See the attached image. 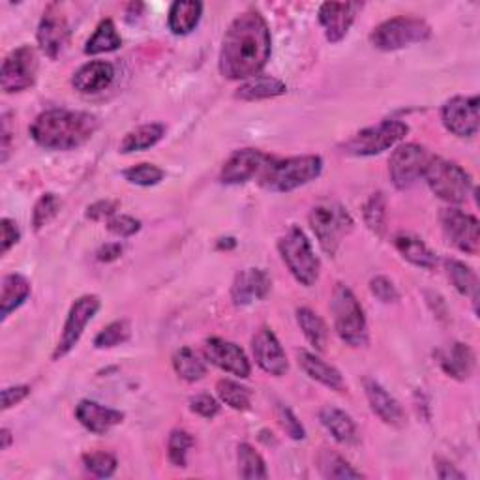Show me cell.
I'll use <instances>...</instances> for the list:
<instances>
[{
	"label": "cell",
	"mask_w": 480,
	"mask_h": 480,
	"mask_svg": "<svg viewBox=\"0 0 480 480\" xmlns=\"http://www.w3.org/2000/svg\"><path fill=\"white\" fill-rule=\"evenodd\" d=\"M270 50L268 23L258 10H248L235 17L223 34L218 60L220 74L230 81H248L261 76L270 59Z\"/></svg>",
	"instance_id": "6da1fadb"
},
{
	"label": "cell",
	"mask_w": 480,
	"mask_h": 480,
	"mask_svg": "<svg viewBox=\"0 0 480 480\" xmlns=\"http://www.w3.org/2000/svg\"><path fill=\"white\" fill-rule=\"evenodd\" d=\"M100 122L85 111L50 109L34 119L31 135L36 145L50 150H74L93 140Z\"/></svg>",
	"instance_id": "7a4b0ae2"
},
{
	"label": "cell",
	"mask_w": 480,
	"mask_h": 480,
	"mask_svg": "<svg viewBox=\"0 0 480 480\" xmlns=\"http://www.w3.org/2000/svg\"><path fill=\"white\" fill-rule=\"evenodd\" d=\"M323 171L322 156H293L284 159H268L259 173V185L276 194H287L315 180Z\"/></svg>",
	"instance_id": "3957f363"
},
{
	"label": "cell",
	"mask_w": 480,
	"mask_h": 480,
	"mask_svg": "<svg viewBox=\"0 0 480 480\" xmlns=\"http://www.w3.org/2000/svg\"><path fill=\"white\" fill-rule=\"evenodd\" d=\"M331 312L336 334L344 344L349 348H364L368 344V323H366L364 310L357 301L355 293L346 284H336L332 291Z\"/></svg>",
	"instance_id": "277c9868"
},
{
	"label": "cell",
	"mask_w": 480,
	"mask_h": 480,
	"mask_svg": "<svg viewBox=\"0 0 480 480\" xmlns=\"http://www.w3.org/2000/svg\"><path fill=\"white\" fill-rule=\"evenodd\" d=\"M280 256L289 268L291 276L304 287H312L319 278V259L301 227H289L278 242Z\"/></svg>",
	"instance_id": "5b68a950"
},
{
	"label": "cell",
	"mask_w": 480,
	"mask_h": 480,
	"mask_svg": "<svg viewBox=\"0 0 480 480\" xmlns=\"http://www.w3.org/2000/svg\"><path fill=\"white\" fill-rule=\"evenodd\" d=\"M424 178L433 194L452 204L466 203L475 190L473 178L464 168L436 156L430 162Z\"/></svg>",
	"instance_id": "8992f818"
},
{
	"label": "cell",
	"mask_w": 480,
	"mask_h": 480,
	"mask_svg": "<svg viewBox=\"0 0 480 480\" xmlns=\"http://www.w3.org/2000/svg\"><path fill=\"white\" fill-rule=\"evenodd\" d=\"M431 36V27L421 17L398 15L383 21L370 34V41L379 51H398L413 43L426 41Z\"/></svg>",
	"instance_id": "52a82bcc"
},
{
	"label": "cell",
	"mask_w": 480,
	"mask_h": 480,
	"mask_svg": "<svg viewBox=\"0 0 480 480\" xmlns=\"http://www.w3.org/2000/svg\"><path fill=\"white\" fill-rule=\"evenodd\" d=\"M310 227L322 246V249L329 256H334L338 246L348 233L353 230V218L348 209L338 203H322L310 213Z\"/></svg>",
	"instance_id": "ba28073f"
},
{
	"label": "cell",
	"mask_w": 480,
	"mask_h": 480,
	"mask_svg": "<svg viewBox=\"0 0 480 480\" xmlns=\"http://www.w3.org/2000/svg\"><path fill=\"white\" fill-rule=\"evenodd\" d=\"M407 131L409 126L402 121H381L376 126L357 131L340 149L349 156H376L398 145Z\"/></svg>",
	"instance_id": "9c48e42d"
},
{
	"label": "cell",
	"mask_w": 480,
	"mask_h": 480,
	"mask_svg": "<svg viewBox=\"0 0 480 480\" xmlns=\"http://www.w3.org/2000/svg\"><path fill=\"white\" fill-rule=\"evenodd\" d=\"M431 159L433 154H430L428 149L417 143L398 147L393 152L391 159H388V175H391L393 185L398 190L411 188L419 178L424 177Z\"/></svg>",
	"instance_id": "30bf717a"
},
{
	"label": "cell",
	"mask_w": 480,
	"mask_h": 480,
	"mask_svg": "<svg viewBox=\"0 0 480 480\" xmlns=\"http://www.w3.org/2000/svg\"><path fill=\"white\" fill-rule=\"evenodd\" d=\"M100 306H102V301H100V296H96V294H83L72 304L70 312H68L59 344L53 351V360L66 357L79 344V340H81L86 325L93 322L95 315L100 310Z\"/></svg>",
	"instance_id": "8fae6325"
},
{
	"label": "cell",
	"mask_w": 480,
	"mask_h": 480,
	"mask_svg": "<svg viewBox=\"0 0 480 480\" xmlns=\"http://www.w3.org/2000/svg\"><path fill=\"white\" fill-rule=\"evenodd\" d=\"M38 74V57L31 45H21L14 50L3 62L0 86L6 95L23 93L34 85Z\"/></svg>",
	"instance_id": "7c38bea8"
},
{
	"label": "cell",
	"mask_w": 480,
	"mask_h": 480,
	"mask_svg": "<svg viewBox=\"0 0 480 480\" xmlns=\"http://www.w3.org/2000/svg\"><path fill=\"white\" fill-rule=\"evenodd\" d=\"M447 240L467 256H476L480 248L478 220L460 209H443L439 214Z\"/></svg>",
	"instance_id": "4fadbf2b"
},
{
	"label": "cell",
	"mask_w": 480,
	"mask_h": 480,
	"mask_svg": "<svg viewBox=\"0 0 480 480\" xmlns=\"http://www.w3.org/2000/svg\"><path fill=\"white\" fill-rule=\"evenodd\" d=\"M445 128L456 137H475L478 131V96H454L443 109Z\"/></svg>",
	"instance_id": "5bb4252c"
},
{
	"label": "cell",
	"mask_w": 480,
	"mask_h": 480,
	"mask_svg": "<svg viewBox=\"0 0 480 480\" xmlns=\"http://www.w3.org/2000/svg\"><path fill=\"white\" fill-rule=\"evenodd\" d=\"M251 353L258 362L259 368L274 377H282L289 370V362L285 351L268 327H261L254 338H251Z\"/></svg>",
	"instance_id": "9a60e30c"
},
{
	"label": "cell",
	"mask_w": 480,
	"mask_h": 480,
	"mask_svg": "<svg viewBox=\"0 0 480 480\" xmlns=\"http://www.w3.org/2000/svg\"><path fill=\"white\" fill-rule=\"evenodd\" d=\"M203 355L211 364H214L216 368L240 379H246L251 372L246 353L237 344H233V341H227L223 338H209L204 341Z\"/></svg>",
	"instance_id": "2e32d148"
},
{
	"label": "cell",
	"mask_w": 480,
	"mask_h": 480,
	"mask_svg": "<svg viewBox=\"0 0 480 480\" xmlns=\"http://www.w3.org/2000/svg\"><path fill=\"white\" fill-rule=\"evenodd\" d=\"M268 156L258 149L235 150L222 168L220 180L223 185H244V182L258 177L268 164Z\"/></svg>",
	"instance_id": "e0dca14e"
},
{
	"label": "cell",
	"mask_w": 480,
	"mask_h": 480,
	"mask_svg": "<svg viewBox=\"0 0 480 480\" xmlns=\"http://www.w3.org/2000/svg\"><path fill=\"white\" fill-rule=\"evenodd\" d=\"M68 34H70V27H68L66 15L62 14L60 6L55 3L50 5L43 12V17L36 32L40 50L55 60L66 45Z\"/></svg>",
	"instance_id": "ac0fdd59"
},
{
	"label": "cell",
	"mask_w": 480,
	"mask_h": 480,
	"mask_svg": "<svg viewBox=\"0 0 480 480\" xmlns=\"http://www.w3.org/2000/svg\"><path fill=\"white\" fill-rule=\"evenodd\" d=\"M360 10L362 5L358 3H323L319 6L317 17L325 31V38L331 43H340L348 36Z\"/></svg>",
	"instance_id": "d6986e66"
},
{
	"label": "cell",
	"mask_w": 480,
	"mask_h": 480,
	"mask_svg": "<svg viewBox=\"0 0 480 480\" xmlns=\"http://www.w3.org/2000/svg\"><path fill=\"white\" fill-rule=\"evenodd\" d=\"M272 280L263 268H246L237 274L231 287V299L235 306H249L263 301L270 293Z\"/></svg>",
	"instance_id": "ffe728a7"
},
{
	"label": "cell",
	"mask_w": 480,
	"mask_h": 480,
	"mask_svg": "<svg viewBox=\"0 0 480 480\" xmlns=\"http://www.w3.org/2000/svg\"><path fill=\"white\" fill-rule=\"evenodd\" d=\"M76 419L88 431L96 433V436H104V433L124 421V413L93 400H81L76 407Z\"/></svg>",
	"instance_id": "44dd1931"
},
{
	"label": "cell",
	"mask_w": 480,
	"mask_h": 480,
	"mask_svg": "<svg viewBox=\"0 0 480 480\" xmlns=\"http://www.w3.org/2000/svg\"><path fill=\"white\" fill-rule=\"evenodd\" d=\"M364 393L372 411L385 424L393 428H402L405 424V413L402 405L376 379H364Z\"/></svg>",
	"instance_id": "7402d4cb"
},
{
	"label": "cell",
	"mask_w": 480,
	"mask_h": 480,
	"mask_svg": "<svg viewBox=\"0 0 480 480\" xmlns=\"http://www.w3.org/2000/svg\"><path fill=\"white\" fill-rule=\"evenodd\" d=\"M115 79V66L107 60H90L83 64L72 77V85L81 95H96Z\"/></svg>",
	"instance_id": "603a6c76"
},
{
	"label": "cell",
	"mask_w": 480,
	"mask_h": 480,
	"mask_svg": "<svg viewBox=\"0 0 480 480\" xmlns=\"http://www.w3.org/2000/svg\"><path fill=\"white\" fill-rule=\"evenodd\" d=\"M296 358H299L301 370L310 379L322 383L323 386H327V388H331V391H336V393L348 391V385H346L344 377H341V374L334 368V366L327 364L325 360H322L317 355H313L306 349H301L299 353H296Z\"/></svg>",
	"instance_id": "cb8c5ba5"
},
{
	"label": "cell",
	"mask_w": 480,
	"mask_h": 480,
	"mask_svg": "<svg viewBox=\"0 0 480 480\" xmlns=\"http://www.w3.org/2000/svg\"><path fill=\"white\" fill-rule=\"evenodd\" d=\"M394 248L398 249V254L411 265H415L419 268L431 270L438 265V254L417 235L413 233H398L394 237Z\"/></svg>",
	"instance_id": "d4e9b609"
},
{
	"label": "cell",
	"mask_w": 480,
	"mask_h": 480,
	"mask_svg": "<svg viewBox=\"0 0 480 480\" xmlns=\"http://www.w3.org/2000/svg\"><path fill=\"white\" fill-rule=\"evenodd\" d=\"M319 421L325 430L334 438V441L341 445H355L358 441V430L351 415L332 405H325L319 411Z\"/></svg>",
	"instance_id": "484cf974"
},
{
	"label": "cell",
	"mask_w": 480,
	"mask_h": 480,
	"mask_svg": "<svg viewBox=\"0 0 480 480\" xmlns=\"http://www.w3.org/2000/svg\"><path fill=\"white\" fill-rule=\"evenodd\" d=\"M439 364H441V368L447 376L458 379V381H466L475 372L476 357L467 344H460V341H456V344H452L447 351L441 353Z\"/></svg>",
	"instance_id": "4316f807"
},
{
	"label": "cell",
	"mask_w": 480,
	"mask_h": 480,
	"mask_svg": "<svg viewBox=\"0 0 480 480\" xmlns=\"http://www.w3.org/2000/svg\"><path fill=\"white\" fill-rule=\"evenodd\" d=\"M203 5L197 0H177L168 14V27L175 36H188L199 25Z\"/></svg>",
	"instance_id": "83f0119b"
},
{
	"label": "cell",
	"mask_w": 480,
	"mask_h": 480,
	"mask_svg": "<svg viewBox=\"0 0 480 480\" xmlns=\"http://www.w3.org/2000/svg\"><path fill=\"white\" fill-rule=\"evenodd\" d=\"M287 93V86L284 81L272 77V76H256L248 81H244L235 93L237 100L242 102H258V100H268L276 98Z\"/></svg>",
	"instance_id": "f1b7e54d"
},
{
	"label": "cell",
	"mask_w": 480,
	"mask_h": 480,
	"mask_svg": "<svg viewBox=\"0 0 480 480\" xmlns=\"http://www.w3.org/2000/svg\"><path fill=\"white\" fill-rule=\"evenodd\" d=\"M31 296V282L21 274H8L3 280V293H0V317L3 322L10 317L19 306L25 304Z\"/></svg>",
	"instance_id": "f546056e"
},
{
	"label": "cell",
	"mask_w": 480,
	"mask_h": 480,
	"mask_svg": "<svg viewBox=\"0 0 480 480\" xmlns=\"http://www.w3.org/2000/svg\"><path fill=\"white\" fill-rule=\"evenodd\" d=\"M166 135V126L159 122H150V124H141L135 130L128 131L124 135V140L121 141V152L122 154H131V152H141L156 147L159 141L164 140Z\"/></svg>",
	"instance_id": "4dcf8cb0"
},
{
	"label": "cell",
	"mask_w": 480,
	"mask_h": 480,
	"mask_svg": "<svg viewBox=\"0 0 480 480\" xmlns=\"http://www.w3.org/2000/svg\"><path fill=\"white\" fill-rule=\"evenodd\" d=\"M296 323H299L303 334L317 351L323 353L327 349L329 329L323 319L319 317V313L310 308H299L296 310Z\"/></svg>",
	"instance_id": "1f68e13d"
},
{
	"label": "cell",
	"mask_w": 480,
	"mask_h": 480,
	"mask_svg": "<svg viewBox=\"0 0 480 480\" xmlns=\"http://www.w3.org/2000/svg\"><path fill=\"white\" fill-rule=\"evenodd\" d=\"M445 268H447V274H448L452 285L456 287V291H458L464 296H469V299L475 304V310H476L478 278H476L475 270L471 267H467L466 263L458 261V259H447L445 261Z\"/></svg>",
	"instance_id": "d6a6232c"
},
{
	"label": "cell",
	"mask_w": 480,
	"mask_h": 480,
	"mask_svg": "<svg viewBox=\"0 0 480 480\" xmlns=\"http://www.w3.org/2000/svg\"><path fill=\"white\" fill-rule=\"evenodd\" d=\"M121 45H122V38L117 32L115 23H113L111 19H104L96 27L95 34L86 40L85 55L111 53V51L121 50Z\"/></svg>",
	"instance_id": "836d02e7"
},
{
	"label": "cell",
	"mask_w": 480,
	"mask_h": 480,
	"mask_svg": "<svg viewBox=\"0 0 480 480\" xmlns=\"http://www.w3.org/2000/svg\"><path fill=\"white\" fill-rule=\"evenodd\" d=\"M317 466L319 471L325 478H334V480H348V478H360L362 473L357 471L341 454L323 448L317 456Z\"/></svg>",
	"instance_id": "e575fe53"
},
{
	"label": "cell",
	"mask_w": 480,
	"mask_h": 480,
	"mask_svg": "<svg viewBox=\"0 0 480 480\" xmlns=\"http://www.w3.org/2000/svg\"><path fill=\"white\" fill-rule=\"evenodd\" d=\"M173 368L180 379L188 383L201 381L207 376V366H204V362L190 348H180L173 355Z\"/></svg>",
	"instance_id": "d590c367"
},
{
	"label": "cell",
	"mask_w": 480,
	"mask_h": 480,
	"mask_svg": "<svg viewBox=\"0 0 480 480\" xmlns=\"http://www.w3.org/2000/svg\"><path fill=\"white\" fill-rule=\"evenodd\" d=\"M237 460H239V475L240 478L246 480H258V478H267V464L263 460V456L248 443L239 445L237 452Z\"/></svg>",
	"instance_id": "8d00e7d4"
},
{
	"label": "cell",
	"mask_w": 480,
	"mask_h": 480,
	"mask_svg": "<svg viewBox=\"0 0 480 480\" xmlns=\"http://www.w3.org/2000/svg\"><path fill=\"white\" fill-rule=\"evenodd\" d=\"M218 398L235 411H248L251 407V391L231 379H220L216 385Z\"/></svg>",
	"instance_id": "74e56055"
},
{
	"label": "cell",
	"mask_w": 480,
	"mask_h": 480,
	"mask_svg": "<svg viewBox=\"0 0 480 480\" xmlns=\"http://www.w3.org/2000/svg\"><path fill=\"white\" fill-rule=\"evenodd\" d=\"M364 223L368 225V230L376 235L385 233V220H386V199L381 192L372 194V197L366 201L364 209H362Z\"/></svg>",
	"instance_id": "f35d334b"
},
{
	"label": "cell",
	"mask_w": 480,
	"mask_h": 480,
	"mask_svg": "<svg viewBox=\"0 0 480 480\" xmlns=\"http://www.w3.org/2000/svg\"><path fill=\"white\" fill-rule=\"evenodd\" d=\"M194 447V438L185 430H173L168 441V456L175 467H186L188 452Z\"/></svg>",
	"instance_id": "ab89813d"
},
{
	"label": "cell",
	"mask_w": 480,
	"mask_h": 480,
	"mask_svg": "<svg viewBox=\"0 0 480 480\" xmlns=\"http://www.w3.org/2000/svg\"><path fill=\"white\" fill-rule=\"evenodd\" d=\"M128 340H130V323L126 319H121V322H113L104 331H100V334L95 338V348L111 349L121 344H126Z\"/></svg>",
	"instance_id": "60d3db41"
},
{
	"label": "cell",
	"mask_w": 480,
	"mask_h": 480,
	"mask_svg": "<svg viewBox=\"0 0 480 480\" xmlns=\"http://www.w3.org/2000/svg\"><path fill=\"white\" fill-rule=\"evenodd\" d=\"M122 175L130 182V185L149 188V186L159 185V182L164 180L166 173H164V169H159L154 164H137V166L126 169Z\"/></svg>",
	"instance_id": "b9f144b4"
},
{
	"label": "cell",
	"mask_w": 480,
	"mask_h": 480,
	"mask_svg": "<svg viewBox=\"0 0 480 480\" xmlns=\"http://www.w3.org/2000/svg\"><path fill=\"white\" fill-rule=\"evenodd\" d=\"M60 211V199L55 194H43L36 204H34V211H32V227L34 231L43 230L45 225H48Z\"/></svg>",
	"instance_id": "7bdbcfd3"
},
{
	"label": "cell",
	"mask_w": 480,
	"mask_h": 480,
	"mask_svg": "<svg viewBox=\"0 0 480 480\" xmlns=\"http://www.w3.org/2000/svg\"><path fill=\"white\" fill-rule=\"evenodd\" d=\"M83 466L88 473L98 478H109L117 471V458L109 452H88L83 454Z\"/></svg>",
	"instance_id": "ee69618b"
},
{
	"label": "cell",
	"mask_w": 480,
	"mask_h": 480,
	"mask_svg": "<svg viewBox=\"0 0 480 480\" xmlns=\"http://www.w3.org/2000/svg\"><path fill=\"white\" fill-rule=\"evenodd\" d=\"M276 419L280 422V426L284 428V431L287 433V436L294 441H303L306 438V430L304 426L301 424V421L296 419V415L293 413V411L287 407V405H282L278 403L276 407Z\"/></svg>",
	"instance_id": "f6af8a7d"
},
{
	"label": "cell",
	"mask_w": 480,
	"mask_h": 480,
	"mask_svg": "<svg viewBox=\"0 0 480 480\" xmlns=\"http://www.w3.org/2000/svg\"><path fill=\"white\" fill-rule=\"evenodd\" d=\"M107 230H109V233L117 235L121 239H128V237H133L135 233L141 231V222L131 218V216L115 214L107 220Z\"/></svg>",
	"instance_id": "bcb514c9"
},
{
	"label": "cell",
	"mask_w": 480,
	"mask_h": 480,
	"mask_svg": "<svg viewBox=\"0 0 480 480\" xmlns=\"http://www.w3.org/2000/svg\"><path fill=\"white\" fill-rule=\"evenodd\" d=\"M370 291L376 296L377 301L385 303V304H391L396 303L400 299V293L396 289V285L393 284V280H388L386 276H376L370 280Z\"/></svg>",
	"instance_id": "7dc6e473"
},
{
	"label": "cell",
	"mask_w": 480,
	"mask_h": 480,
	"mask_svg": "<svg viewBox=\"0 0 480 480\" xmlns=\"http://www.w3.org/2000/svg\"><path fill=\"white\" fill-rule=\"evenodd\" d=\"M190 409L203 419H214L220 413V403L211 394H195L190 398Z\"/></svg>",
	"instance_id": "c3c4849f"
},
{
	"label": "cell",
	"mask_w": 480,
	"mask_h": 480,
	"mask_svg": "<svg viewBox=\"0 0 480 480\" xmlns=\"http://www.w3.org/2000/svg\"><path fill=\"white\" fill-rule=\"evenodd\" d=\"M117 209H119V203L117 201H96L90 204V207L86 209L85 216L88 220H93V222H104V220H109L117 214Z\"/></svg>",
	"instance_id": "681fc988"
},
{
	"label": "cell",
	"mask_w": 480,
	"mask_h": 480,
	"mask_svg": "<svg viewBox=\"0 0 480 480\" xmlns=\"http://www.w3.org/2000/svg\"><path fill=\"white\" fill-rule=\"evenodd\" d=\"M31 394V386L29 385H17V386H8L3 391V409L8 411L14 405L21 403L27 396Z\"/></svg>",
	"instance_id": "f907efd6"
},
{
	"label": "cell",
	"mask_w": 480,
	"mask_h": 480,
	"mask_svg": "<svg viewBox=\"0 0 480 480\" xmlns=\"http://www.w3.org/2000/svg\"><path fill=\"white\" fill-rule=\"evenodd\" d=\"M0 227H3V254H8V251L19 242L21 231L17 227V222H14L10 218H3V222H0Z\"/></svg>",
	"instance_id": "816d5d0a"
},
{
	"label": "cell",
	"mask_w": 480,
	"mask_h": 480,
	"mask_svg": "<svg viewBox=\"0 0 480 480\" xmlns=\"http://www.w3.org/2000/svg\"><path fill=\"white\" fill-rule=\"evenodd\" d=\"M122 244L121 242H107L104 244L98 251H96V259L100 263H111V261H117L122 256Z\"/></svg>",
	"instance_id": "f5cc1de1"
},
{
	"label": "cell",
	"mask_w": 480,
	"mask_h": 480,
	"mask_svg": "<svg viewBox=\"0 0 480 480\" xmlns=\"http://www.w3.org/2000/svg\"><path fill=\"white\" fill-rule=\"evenodd\" d=\"M436 473L441 480H462V478H466V475L462 471H458L456 469V466H452L450 462H447L443 458L436 460Z\"/></svg>",
	"instance_id": "db71d44e"
},
{
	"label": "cell",
	"mask_w": 480,
	"mask_h": 480,
	"mask_svg": "<svg viewBox=\"0 0 480 480\" xmlns=\"http://www.w3.org/2000/svg\"><path fill=\"white\" fill-rule=\"evenodd\" d=\"M143 10H145V5H141V3H131V5H128V8H126V21L128 23H133V19H140L141 14H143Z\"/></svg>",
	"instance_id": "11a10c76"
},
{
	"label": "cell",
	"mask_w": 480,
	"mask_h": 480,
	"mask_svg": "<svg viewBox=\"0 0 480 480\" xmlns=\"http://www.w3.org/2000/svg\"><path fill=\"white\" fill-rule=\"evenodd\" d=\"M0 441H3V443H0V450H8V447H10L12 441H14L12 431H10L8 428H3V430H0Z\"/></svg>",
	"instance_id": "9f6ffc18"
},
{
	"label": "cell",
	"mask_w": 480,
	"mask_h": 480,
	"mask_svg": "<svg viewBox=\"0 0 480 480\" xmlns=\"http://www.w3.org/2000/svg\"><path fill=\"white\" fill-rule=\"evenodd\" d=\"M237 246V240L235 239H220V242H218V248L220 249H231V248H235Z\"/></svg>",
	"instance_id": "6f0895ef"
}]
</instances>
